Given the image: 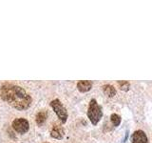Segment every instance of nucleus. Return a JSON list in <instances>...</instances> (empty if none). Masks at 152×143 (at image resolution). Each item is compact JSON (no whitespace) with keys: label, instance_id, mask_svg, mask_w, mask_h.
Masks as SVG:
<instances>
[{"label":"nucleus","instance_id":"nucleus-3","mask_svg":"<svg viewBox=\"0 0 152 143\" xmlns=\"http://www.w3.org/2000/svg\"><path fill=\"white\" fill-rule=\"evenodd\" d=\"M50 107L52 108V110L54 111V113L56 114V116H58V118L60 119V121L62 123H66V120H68V111L65 108V106L58 98L53 99L52 101L50 102Z\"/></svg>","mask_w":152,"mask_h":143},{"label":"nucleus","instance_id":"nucleus-8","mask_svg":"<svg viewBox=\"0 0 152 143\" xmlns=\"http://www.w3.org/2000/svg\"><path fill=\"white\" fill-rule=\"evenodd\" d=\"M47 117H48V114L46 111H40L36 114V117H35V120H36V123L37 125L39 126H42L43 124H44L47 120Z\"/></svg>","mask_w":152,"mask_h":143},{"label":"nucleus","instance_id":"nucleus-2","mask_svg":"<svg viewBox=\"0 0 152 143\" xmlns=\"http://www.w3.org/2000/svg\"><path fill=\"white\" fill-rule=\"evenodd\" d=\"M87 114L90 122H91L93 125H97L99 121L101 120V118L103 116V112H102L101 106L97 103L96 99L92 98L89 101Z\"/></svg>","mask_w":152,"mask_h":143},{"label":"nucleus","instance_id":"nucleus-10","mask_svg":"<svg viewBox=\"0 0 152 143\" xmlns=\"http://www.w3.org/2000/svg\"><path fill=\"white\" fill-rule=\"evenodd\" d=\"M110 120L113 124V126L117 127L120 125V123H121V116H118L117 114H112L110 116Z\"/></svg>","mask_w":152,"mask_h":143},{"label":"nucleus","instance_id":"nucleus-11","mask_svg":"<svg viewBox=\"0 0 152 143\" xmlns=\"http://www.w3.org/2000/svg\"><path fill=\"white\" fill-rule=\"evenodd\" d=\"M118 84L119 86H120V89L122 91H128L130 88V83L128 82V81H125V80H120V81H118Z\"/></svg>","mask_w":152,"mask_h":143},{"label":"nucleus","instance_id":"nucleus-12","mask_svg":"<svg viewBox=\"0 0 152 143\" xmlns=\"http://www.w3.org/2000/svg\"><path fill=\"white\" fill-rule=\"evenodd\" d=\"M45 143H48V142H45Z\"/></svg>","mask_w":152,"mask_h":143},{"label":"nucleus","instance_id":"nucleus-4","mask_svg":"<svg viewBox=\"0 0 152 143\" xmlns=\"http://www.w3.org/2000/svg\"><path fill=\"white\" fill-rule=\"evenodd\" d=\"M12 126L13 130L18 133H26L28 130H30V124L27 119L20 117V118H15L12 123Z\"/></svg>","mask_w":152,"mask_h":143},{"label":"nucleus","instance_id":"nucleus-5","mask_svg":"<svg viewBox=\"0 0 152 143\" xmlns=\"http://www.w3.org/2000/svg\"><path fill=\"white\" fill-rule=\"evenodd\" d=\"M131 143H148L145 133L142 130H137L132 133Z\"/></svg>","mask_w":152,"mask_h":143},{"label":"nucleus","instance_id":"nucleus-9","mask_svg":"<svg viewBox=\"0 0 152 143\" xmlns=\"http://www.w3.org/2000/svg\"><path fill=\"white\" fill-rule=\"evenodd\" d=\"M103 91H104V93L106 94L108 97H114V95L116 94L115 88H114L112 85H109V84L104 85L103 86Z\"/></svg>","mask_w":152,"mask_h":143},{"label":"nucleus","instance_id":"nucleus-1","mask_svg":"<svg viewBox=\"0 0 152 143\" xmlns=\"http://www.w3.org/2000/svg\"><path fill=\"white\" fill-rule=\"evenodd\" d=\"M2 100L18 111H25L31 107L32 98L20 86L5 83L0 88Z\"/></svg>","mask_w":152,"mask_h":143},{"label":"nucleus","instance_id":"nucleus-6","mask_svg":"<svg viewBox=\"0 0 152 143\" xmlns=\"http://www.w3.org/2000/svg\"><path fill=\"white\" fill-rule=\"evenodd\" d=\"M64 129L61 125H54L50 131L51 137L55 138V139H62L64 137Z\"/></svg>","mask_w":152,"mask_h":143},{"label":"nucleus","instance_id":"nucleus-7","mask_svg":"<svg viewBox=\"0 0 152 143\" xmlns=\"http://www.w3.org/2000/svg\"><path fill=\"white\" fill-rule=\"evenodd\" d=\"M92 88V82L89 80H80L77 83V89L81 93H87Z\"/></svg>","mask_w":152,"mask_h":143}]
</instances>
